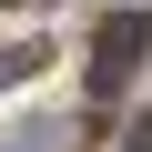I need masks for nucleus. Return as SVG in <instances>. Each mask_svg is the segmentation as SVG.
<instances>
[{"label":"nucleus","instance_id":"f257e3e1","mask_svg":"<svg viewBox=\"0 0 152 152\" xmlns=\"http://www.w3.org/2000/svg\"><path fill=\"white\" fill-rule=\"evenodd\" d=\"M142 51H152V10H112V20H102V41H91V102L132 91Z\"/></svg>","mask_w":152,"mask_h":152},{"label":"nucleus","instance_id":"f03ea898","mask_svg":"<svg viewBox=\"0 0 152 152\" xmlns=\"http://www.w3.org/2000/svg\"><path fill=\"white\" fill-rule=\"evenodd\" d=\"M41 61H51L41 41H0V91H20V81H31V71H41Z\"/></svg>","mask_w":152,"mask_h":152},{"label":"nucleus","instance_id":"7ed1b4c3","mask_svg":"<svg viewBox=\"0 0 152 152\" xmlns=\"http://www.w3.org/2000/svg\"><path fill=\"white\" fill-rule=\"evenodd\" d=\"M0 152H61V132H10Z\"/></svg>","mask_w":152,"mask_h":152},{"label":"nucleus","instance_id":"20e7f679","mask_svg":"<svg viewBox=\"0 0 152 152\" xmlns=\"http://www.w3.org/2000/svg\"><path fill=\"white\" fill-rule=\"evenodd\" d=\"M122 152H152V112H142V122H132V142H122Z\"/></svg>","mask_w":152,"mask_h":152}]
</instances>
